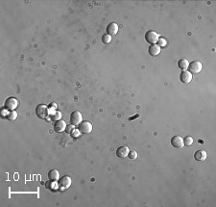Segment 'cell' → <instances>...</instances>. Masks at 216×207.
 I'll list each match as a JSON object with an SVG mask.
<instances>
[{"instance_id": "6da1fadb", "label": "cell", "mask_w": 216, "mask_h": 207, "mask_svg": "<svg viewBox=\"0 0 216 207\" xmlns=\"http://www.w3.org/2000/svg\"><path fill=\"white\" fill-rule=\"evenodd\" d=\"M36 114L40 119L45 120L50 116V110L46 105L40 104V105H37V108H36Z\"/></svg>"}, {"instance_id": "7a4b0ae2", "label": "cell", "mask_w": 216, "mask_h": 207, "mask_svg": "<svg viewBox=\"0 0 216 207\" xmlns=\"http://www.w3.org/2000/svg\"><path fill=\"white\" fill-rule=\"evenodd\" d=\"M159 34L153 30L151 31H148L146 34H145V40L147 43H149L150 44H156L159 41Z\"/></svg>"}, {"instance_id": "3957f363", "label": "cell", "mask_w": 216, "mask_h": 207, "mask_svg": "<svg viewBox=\"0 0 216 207\" xmlns=\"http://www.w3.org/2000/svg\"><path fill=\"white\" fill-rule=\"evenodd\" d=\"M92 124L90 122H82L78 125V130L82 134H90L92 131Z\"/></svg>"}, {"instance_id": "277c9868", "label": "cell", "mask_w": 216, "mask_h": 207, "mask_svg": "<svg viewBox=\"0 0 216 207\" xmlns=\"http://www.w3.org/2000/svg\"><path fill=\"white\" fill-rule=\"evenodd\" d=\"M83 116L79 111H74L70 115V123L75 125H79L83 121Z\"/></svg>"}, {"instance_id": "5b68a950", "label": "cell", "mask_w": 216, "mask_h": 207, "mask_svg": "<svg viewBox=\"0 0 216 207\" xmlns=\"http://www.w3.org/2000/svg\"><path fill=\"white\" fill-rule=\"evenodd\" d=\"M202 63L199 62V61H194L192 62L191 64H189L188 66V70H189V72L191 74H198L201 72L202 70Z\"/></svg>"}, {"instance_id": "8992f818", "label": "cell", "mask_w": 216, "mask_h": 207, "mask_svg": "<svg viewBox=\"0 0 216 207\" xmlns=\"http://www.w3.org/2000/svg\"><path fill=\"white\" fill-rule=\"evenodd\" d=\"M18 106V100L15 97H9L5 101V109L14 111Z\"/></svg>"}, {"instance_id": "52a82bcc", "label": "cell", "mask_w": 216, "mask_h": 207, "mask_svg": "<svg viewBox=\"0 0 216 207\" xmlns=\"http://www.w3.org/2000/svg\"><path fill=\"white\" fill-rule=\"evenodd\" d=\"M71 185V178L69 176H63L60 179L58 186L61 190H66Z\"/></svg>"}, {"instance_id": "ba28073f", "label": "cell", "mask_w": 216, "mask_h": 207, "mask_svg": "<svg viewBox=\"0 0 216 207\" xmlns=\"http://www.w3.org/2000/svg\"><path fill=\"white\" fill-rule=\"evenodd\" d=\"M171 145L174 147H176V148H182V147H184V139L181 137V136H178V135H176V136H173L172 138H171Z\"/></svg>"}, {"instance_id": "9c48e42d", "label": "cell", "mask_w": 216, "mask_h": 207, "mask_svg": "<svg viewBox=\"0 0 216 207\" xmlns=\"http://www.w3.org/2000/svg\"><path fill=\"white\" fill-rule=\"evenodd\" d=\"M180 80L182 83L188 84L190 81L192 80V74L187 70H183L182 73L180 74Z\"/></svg>"}, {"instance_id": "30bf717a", "label": "cell", "mask_w": 216, "mask_h": 207, "mask_svg": "<svg viewBox=\"0 0 216 207\" xmlns=\"http://www.w3.org/2000/svg\"><path fill=\"white\" fill-rule=\"evenodd\" d=\"M129 151H130V149H129L128 147L123 146V147H120L117 148V150H116V155H117V156H118L119 158L123 159V158H126L127 156H128Z\"/></svg>"}, {"instance_id": "8fae6325", "label": "cell", "mask_w": 216, "mask_h": 207, "mask_svg": "<svg viewBox=\"0 0 216 207\" xmlns=\"http://www.w3.org/2000/svg\"><path fill=\"white\" fill-rule=\"evenodd\" d=\"M66 123L65 121H62V120H60L58 122H55L54 124V130L58 133H61L62 131H65L66 130Z\"/></svg>"}, {"instance_id": "7c38bea8", "label": "cell", "mask_w": 216, "mask_h": 207, "mask_svg": "<svg viewBox=\"0 0 216 207\" xmlns=\"http://www.w3.org/2000/svg\"><path fill=\"white\" fill-rule=\"evenodd\" d=\"M117 33H118V25L114 22L110 23L107 27V34L112 36V35H116Z\"/></svg>"}, {"instance_id": "4fadbf2b", "label": "cell", "mask_w": 216, "mask_h": 207, "mask_svg": "<svg viewBox=\"0 0 216 207\" xmlns=\"http://www.w3.org/2000/svg\"><path fill=\"white\" fill-rule=\"evenodd\" d=\"M148 52L152 57H156L160 53V47L156 44H151L149 49H148Z\"/></svg>"}, {"instance_id": "5bb4252c", "label": "cell", "mask_w": 216, "mask_h": 207, "mask_svg": "<svg viewBox=\"0 0 216 207\" xmlns=\"http://www.w3.org/2000/svg\"><path fill=\"white\" fill-rule=\"evenodd\" d=\"M207 151L204 150V149H201V150H197L194 154V158L197 160V161H205L207 159Z\"/></svg>"}, {"instance_id": "9a60e30c", "label": "cell", "mask_w": 216, "mask_h": 207, "mask_svg": "<svg viewBox=\"0 0 216 207\" xmlns=\"http://www.w3.org/2000/svg\"><path fill=\"white\" fill-rule=\"evenodd\" d=\"M48 179L51 181V182H57L60 179V173L57 170H51L48 173Z\"/></svg>"}, {"instance_id": "2e32d148", "label": "cell", "mask_w": 216, "mask_h": 207, "mask_svg": "<svg viewBox=\"0 0 216 207\" xmlns=\"http://www.w3.org/2000/svg\"><path fill=\"white\" fill-rule=\"evenodd\" d=\"M188 66H189V63L184 58L179 60V62H178V67H179V69H181L183 70H186L188 69Z\"/></svg>"}, {"instance_id": "e0dca14e", "label": "cell", "mask_w": 216, "mask_h": 207, "mask_svg": "<svg viewBox=\"0 0 216 207\" xmlns=\"http://www.w3.org/2000/svg\"><path fill=\"white\" fill-rule=\"evenodd\" d=\"M50 118H51V120L54 122H58V121L61 120V113L59 111L50 112Z\"/></svg>"}, {"instance_id": "ac0fdd59", "label": "cell", "mask_w": 216, "mask_h": 207, "mask_svg": "<svg viewBox=\"0 0 216 207\" xmlns=\"http://www.w3.org/2000/svg\"><path fill=\"white\" fill-rule=\"evenodd\" d=\"M17 118V113L16 111H12V112H10V113L7 115V119H8L9 121H11V122L16 121Z\"/></svg>"}, {"instance_id": "d6986e66", "label": "cell", "mask_w": 216, "mask_h": 207, "mask_svg": "<svg viewBox=\"0 0 216 207\" xmlns=\"http://www.w3.org/2000/svg\"><path fill=\"white\" fill-rule=\"evenodd\" d=\"M184 144L186 146V147H189L191 146L193 144V138L191 136H186L184 139Z\"/></svg>"}, {"instance_id": "ffe728a7", "label": "cell", "mask_w": 216, "mask_h": 207, "mask_svg": "<svg viewBox=\"0 0 216 207\" xmlns=\"http://www.w3.org/2000/svg\"><path fill=\"white\" fill-rule=\"evenodd\" d=\"M102 42L105 44H109L111 42V36H110L109 34H105L102 36Z\"/></svg>"}, {"instance_id": "44dd1931", "label": "cell", "mask_w": 216, "mask_h": 207, "mask_svg": "<svg viewBox=\"0 0 216 207\" xmlns=\"http://www.w3.org/2000/svg\"><path fill=\"white\" fill-rule=\"evenodd\" d=\"M128 156L131 160H135L137 158V152L135 150H130L129 151V154H128Z\"/></svg>"}, {"instance_id": "7402d4cb", "label": "cell", "mask_w": 216, "mask_h": 207, "mask_svg": "<svg viewBox=\"0 0 216 207\" xmlns=\"http://www.w3.org/2000/svg\"><path fill=\"white\" fill-rule=\"evenodd\" d=\"M66 131L70 134V133H73L75 131V128H74V125L73 124H69V125H66Z\"/></svg>"}, {"instance_id": "603a6c76", "label": "cell", "mask_w": 216, "mask_h": 207, "mask_svg": "<svg viewBox=\"0 0 216 207\" xmlns=\"http://www.w3.org/2000/svg\"><path fill=\"white\" fill-rule=\"evenodd\" d=\"M158 45H159L160 47V46H165V45H166V41H165L164 39H159Z\"/></svg>"}, {"instance_id": "cb8c5ba5", "label": "cell", "mask_w": 216, "mask_h": 207, "mask_svg": "<svg viewBox=\"0 0 216 207\" xmlns=\"http://www.w3.org/2000/svg\"><path fill=\"white\" fill-rule=\"evenodd\" d=\"M48 108H49V110L50 111H55V109L57 108V104H56V103H51V104H50L49 106H48Z\"/></svg>"}, {"instance_id": "d4e9b609", "label": "cell", "mask_w": 216, "mask_h": 207, "mask_svg": "<svg viewBox=\"0 0 216 207\" xmlns=\"http://www.w3.org/2000/svg\"><path fill=\"white\" fill-rule=\"evenodd\" d=\"M137 117H138V115H135L134 118H130V119H129V121H134V119H135V118H137Z\"/></svg>"}]
</instances>
